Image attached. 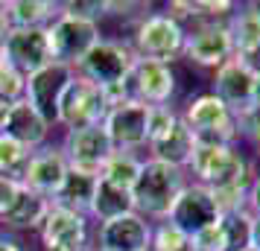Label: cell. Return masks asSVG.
<instances>
[{"label":"cell","mask_w":260,"mask_h":251,"mask_svg":"<svg viewBox=\"0 0 260 251\" xmlns=\"http://www.w3.org/2000/svg\"><path fill=\"white\" fill-rule=\"evenodd\" d=\"M187 169L170 167L164 161L143 155L138 181L132 187V202H135V213H141L149 222H161L170 216L176 199L181 196V190L187 187Z\"/></svg>","instance_id":"cell-1"},{"label":"cell","mask_w":260,"mask_h":251,"mask_svg":"<svg viewBox=\"0 0 260 251\" xmlns=\"http://www.w3.org/2000/svg\"><path fill=\"white\" fill-rule=\"evenodd\" d=\"M184 41H187V29L170 12H143L135 18L132 32L126 38V44L138 59H152L173 64L181 59L184 53Z\"/></svg>","instance_id":"cell-2"},{"label":"cell","mask_w":260,"mask_h":251,"mask_svg":"<svg viewBox=\"0 0 260 251\" xmlns=\"http://www.w3.org/2000/svg\"><path fill=\"white\" fill-rule=\"evenodd\" d=\"M184 126L190 129L193 140L205 146H234L240 137L237 129V114L225 105L219 96H213L211 91L190 96L184 108L178 111Z\"/></svg>","instance_id":"cell-3"},{"label":"cell","mask_w":260,"mask_h":251,"mask_svg":"<svg viewBox=\"0 0 260 251\" xmlns=\"http://www.w3.org/2000/svg\"><path fill=\"white\" fill-rule=\"evenodd\" d=\"M187 172L196 184L208 190H225V187H248L251 184V167L234 146H205L196 144Z\"/></svg>","instance_id":"cell-4"},{"label":"cell","mask_w":260,"mask_h":251,"mask_svg":"<svg viewBox=\"0 0 260 251\" xmlns=\"http://www.w3.org/2000/svg\"><path fill=\"white\" fill-rule=\"evenodd\" d=\"M111 111L108 105L106 88L94 85L85 76H73L64 94L59 99V120L56 129L59 132H71V129H88V126H103L106 114Z\"/></svg>","instance_id":"cell-5"},{"label":"cell","mask_w":260,"mask_h":251,"mask_svg":"<svg viewBox=\"0 0 260 251\" xmlns=\"http://www.w3.org/2000/svg\"><path fill=\"white\" fill-rule=\"evenodd\" d=\"M135 53L126 44V38H114V35H103L94 44V50L79 61L76 73L91 79L100 88H114V85L126 82L135 64Z\"/></svg>","instance_id":"cell-6"},{"label":"cell","mask_w":260,"mask_h":251,"mask_svg":"<svg viewBox=\"0 0 260 251\" xmlns=\"http://www.w3.org/2000/svg\"><path fill=\"white\" fill-rule=\"evenodd\" d=\"M106 35L100 24L82 21V18H73V15L61 12L53 24L47 26V38H50V56L59 64L68 67H79V61L94 50V44Z\"/></svg>","instance_id":"cell-7"},{"label":"cell","mask_w":260,"mask_h":251,"mask_svg":"<svg viewBox=\"0 0 260 251\" xmlns=\"http://www.w3.org/2000/svg\"><path fill=\"white\" fill-rule=\"evenodd\" d=\"M94 222L88 213L68 210L59 204H50L47 216L41 228L36 231V242L41 251H64V248H79L94 242Z\"/></svg>","instance_id":"cell-8"},{"label":"cell","mask_w":260,"mask_h":251,"mask_svg":"<svg viewBox=\"0 0 260 251\" xmlns=\"http://www.w3.org/2000/svg\"><path fill=\"white\" fill-rule=\"evenodd\" d=\"M129 94L143 105H173V96L178 91V76L173 64L152 59H135L129 79Z\"/></svg>","instance_id":"cell-9"},{"label":"cell","mask_w":260,"mask_h":251,"mask_svg":"<svg viewBox=\"0 0 260 251\" xmlns=\"http://www.w3.org/2000/svg\"><path fill=\"white\" fill-rule=\"evenodd\" d=\"M103 129H106L114 152H138L141 155L146 149V134H149V105H143L138 99L120 102L106 114Z\"/></svg>","instance_id":"cell-10"},{"label":"cell","mask_w":260,"mask_h":251,"mask_svg":"<svg viewBox=\"0 0 260 251\" xmlns=\"http://www.w3.org/2000/svg\"><path fill=\"white\" fill-rule=\"evenodd\" d=\"M73 76H76V70L68 67V64H59V61H50L32 76H26L24 102H29L53 129H56V120H59V99Z\"/></svg>","instance_id":"cell-11"},{"label":"cell","mask_w":260,"mask_h":251,"mask_svg":"<svg viewBox=\"0 0 260 251\" xmlns=\"http://www.w3.org/2000/svg\"><path fill=\"white\" fill-rule=\"evenodd\" d=\"M56 140H59L61 152H64V158L73 169H85V172H94V175H100L106 161L114 155V146H111L103 126L71 129V132H61Z\"/></svg>","instance_id":"cell-12"},{"label":"cell","mask_w":260,"mask_h":251,"mask_svg":"<svg viewBox=\"0 0 260 251\" xmlns=\"http://www.w3.org/2000/svg\"><path fill=\"white\" fill-rule=\"evenodd\" d=\"M231 56H234V44H231L228 21H205L196 29H190L187 41H184V53H181V59H187L190 64L211 67V70L225 64Z\"/></svg>","instance_id":"cell-13"},{"label":"cell","mask_w":260,"mask_h":251,"mask_svg":"<svg viewBox=\"0 0 260 251\" xmlns=\"http://www.w3.org/2000/svg\"><path fill=\"white\" fill-rule=\"evenodd\" d=\"M0 59L9 61L21 76H32L53 61L47 29H9L0 41Z\"/></svg>","instance_id":"cell-14"},{"label":"cell","mask_w":260,"mask_h":251,"mask_svg":"<svg viewBox=\"0 0 260 251\" xmlns=\"http://www.w3.org/2000/svg\"><path fill=\"white\" fill-rule=\"evenodd\" d=\"M219 216L222 213H219V207L213 202L211 190L196 184V181H187V187L181 190V196L176 199V204H173V210H170L167 219L193 239L199 231L211 228L213 222H219Z\"/></svg>","instance_id":"cell-15"},{"label":"cell","mask_w":260,"mask_h":251,"mask_svg":"<svg viewBox=\"0 0 260 251\" xmlns=\"http://www.w3.org/2000/svg\"><path fill=\"white\" fill-rule=\"evenodd\" d=\"M152 222L141 213H123L94 228V245L103 251H149Z\"/></svg>","instance_id":"cell-16"},{"label":"cell","mask_w":260,"mask_h":251,"mask_svg":"<svg viewBox=\"0 0 260 251\" xmlns=\"http://www.w3.org/2000/svg\"><path fill=\"white\" fill-rule=\"evenodd\" d=\"M68 169H71V164H68V158L61 152L59 140H50L47 146H41V149H36L29 155L21 184L26 190L44 196V199H53L59 193L64 175H68Z\"/></svg>","instance_id":"cell-17"},{"label":"cell","mask_w":260,"mask_h":251,"mask_svg":"<svg viewBox=\"0 0 260 251\" xmlns=\"http://www.w3.org/2000/svg\"><path fill=\"white\" fill-rule=\"evenodd\" d=\"M251 82H254V70L243 59L231 56L225 64H219L213 70L211 94L219 96L234 114H240V111H246L251 105Z\"/></svg>","instance_id":"cell-18"},{"label":"cell","mask_w":260,"mask_h":251,"mask_svg":"<svg viewBox=\"0 0 260 251\" xmlns=\"http://www.w3.org/2000/svg\"><path fill=\"white\" fill-rule=\"evenodd\" d=\"M248 228H251V213H222L219 222L199 231L193 237V251H240L248 245Z\"/></svg>","instance_id":"cell-19"},{"label":"cell","mask_w":260,"mask_h":251,"mask_svg":"<svg viewBox=\"0 0 260 251\" xmlns=\"http://www.w3.org/2000/svg\"><path fill=\"white\" fill-rule=\"evenodd\" d=\"M53 132H56V129H53L29 102H24V99L12 105V114H9L6 129H3V134H9L12 140H18L21 146H26L29 152L47 146L50 140H53Z\"/></svg>","instance_id":"cell-20"},{"label":"cell","mask_w":260,"mask_h":251,"mask_svg":"<svg viewBox=\"0 0 260 251\" xmlns=\"http://www.w3.org/2000/svg\"><path fill=\"white\" fill-rule=\"evenodd\" d=\"M47 210H50V199H44V196H38V193L24 187L21 196L15 199V204L0 216V228L15 234V237H26V234L36 237V231L41 228Z\"/></svg>","instance_id":"cell-21"},{"label":"cell","mask_w":260,"mask_h":251,"mask_svg":"<svg viewBox=\"0 0 260 251\" xmlns=\"http://www.w3.org/2000/svg\"><path fill=\"white\" fill-rule=\"evenodd\" d=\"M193 149H196V140L190 129L184 126V120L178 114L176 126L167 129L161 137H155L146 144V158H155V161H164L170 167H178V169H187L190 158H193Z\"/></svg>","instance_id":"cell-22"},{"label":"cell","mask_w":260,"mask_h":251,"mask_svg":"<svg viewBox=\"0 0 260 251\" xmlns=\"http://www.w3.org/2000/svg\"><path fill=\"white\" fill-rule=\"evenodd\" d=\"M228 32L234 44V56L251 67L260 56V3H248L228 18Z\"/></svg>","instance_id":"cell-23"},{"label":"cell","mask_w":260,"mask_h":251,"mask_svg":"<svg viewBox=\"0 0 260 251\" xmlns=\"http://www.w3.org/2000/svg\"><path fill=\"white\" fill-rule=\"evenodd\" d=\"M9 29H47L61 15V0H3Z\"/></svg>","instance_id":"cell-24"},{"label":"cell","mask_w":260,"mask_h":251,"mask_svg":"<svg viewBox=\"0 0 260 251\" xmlns=\"http://www.w3.org/2000/svg\"><path fill=\"white\" fill-rule=\"evenodd\" d=\"M96 181H100V175L71 167L68 175H64V181H61L59 193L50 199V204H59V207H68V210L88 213L91 199H94V190H96Z\"/></svg>","instance_id":"cell-25"},{"label":"cell","mask_w":260,"mask_h":251,"mask_svg":"<svg viewBox=\"0 0 260 251\" xmlns=\"http://www.w3.org/2000/svg\"><path fill=\"white\" fill-rule=\"evenodd\" d=\"M135 210V202H132V193L120 190V187H111L100 178L96 181L94 199H91V207H88V216L91 222L100 225V222H108V219H117L123 213H132Z\"/></svg>","instance_id":"cell-26"},{"label":"cell","mask_w":260,"mask_h":251,"mask_svg":"<svg viewBox=\"0 0 260 251\" xmlns=\"http://www.w3.org/2000/svg\"><path fill=\"white\" fill-rule=\"evenodd\" d=\"M141 164H143V155H138V152H114L106 161V167L100 169V178L111 184V187L132 193L135 181H138V172H141Z\"/></svg>","instance_id":"cell-27"},{"label":"cell","mask_w":260,"mask_h":251,"mask_svg":"<svg viewBox=\"0 0 260 251\" xmlns=\"http://www.w3.org/2000/svg\"><path fill=\"white\" fill-rule=\"evenodd\" d=\"M29 155H32V152H29L26 146H21L18 140H12L9 134L0 132V175L21 181L24 178V169H26Z\"/></svg>","instance_id":"cell-28"},{"label":"cell","mask_w":260,"mask_h":251,"mask_svg":"<svg viewBox=\"0 0 260 251\" xmlns=\"http://www.w3.org/2000/svg\"><path fill=\"white\" fill-rule=\"evenodd\" d=\"M149 251H193V239L184 231H178L170 219H161V222H152Z\"/></svg>","instance_id":"cell-29"},{"label":"cell","mask_w":260,"mask_h":251,"mask_svg":"<svg viewBox=\"0 0 260 251\" xmlns=\"http://www.w3.org/2000/svg\"><path fill=\"white\" fill-rule=\"evenodd\" d=\"M24 88H26V76H21L9 61L0 59V99L21 102L24 99Z\"/></svg>","instance_id":"cell-30"},{"label":"cell","mask_w":260,"mask_h":251,"mask_svg":"<svg viewBox=\"0 0 260 251\" xmlns=\"http://www.w3.org/2000/svg\"><path fill=\"white\" fill-rule=\"evenodd\" d=\"M61 12L91 21V24H103L106 21V0H61Z\"/></svg>","instance_id":"cell-31"},{"label":"cell","mask_w":260,"mask_h":251,"mask_svg":"<svg viewBox=\"0 0 260 251\" xmlns=\"http://www.w3.org/2000/svg\"><path fill=\"white\" fill-rule=\"evenodd\" d=\"M237 129H240V134L251 137V140L260 146V108L248 105L246 111H240V114H237Z\"/></svg>","instance_id":"cell-32"},{"label":"cell","mask_w":260,"mask_h":251,"mask_svg":"<svg viewBox=\"0 0 260 251\" xmlns=\"http://www.w3.org/2000/svg\"><path fill=\"white\" fill-rule=\"evenodd\" d=\"M21 190H24V184H21V181L0 175V216H3L15 204V199L21 196Z\"/></svg>","instance_id":"cell-33"},{"label":"cell","mask_w":260,"mask_h":251,"mask_svg":"<svg viewBox=\"0 0 260 251\" xmlns=\"http://www.w3.org/2000/svg\"><path fill=\"white\" fill-rule=\"evenodd\" d=\"M246 210H248L251 216H260V175H254V178H251V184H248Z\"/></svg>","instance_id":"cell-34"},{"label":"cell","mask_w":260,"mask_h":251,"mask_svg":"<svg viewBox=\"0 0 260 251\" xmlns=\"http://www.w3.org/2000/svg\"><path fill=\"white\" fill-rule=\"evenodd\" d=\"M0 251H29V245H26L24 237H15V234L0 228Z\"/></svg>","instance_id":"cell-35"},{"label":"cell","mask_w":260,"mask_h":251,"mask_svg":"<svg viewBox=\"0 0 260 251\" xmlns=\"http://www.w3.org/2000/svg\"><path fill=\"white\" fill-rule=\"evenodd\" d=\"M248 245L260 251V216H251V228H248Z\"/></svg>","instance_id":"cell-36"},{"label":"cell","mask_w":260,"mask_h":251,"mask_svg":"<svg viewBox=\"0 0 260 251\" xmlns=\"http://www.w3.org/2000/svg\"><path fill=\"white\" fill-rule=\"evenodd\" d=\"M12 105H15V102H6V99H0V132L6 129V120H9V114H12Z\"/></svg>","instance_id":"cell-37"},{"label":"cell","mask_w":260,"mask_h":251,"mask_svg":"<svg viewBox=\"0 0 260 251\" xmlns=\"http://www.w3.org/2000/svg\"><path fill=\"white\" fill-rule=\"evenodd\" d=\"M251 105L260 108V70H254V82H251Z\"/></svg>","instance_id":"cell-38"},{"label":"cell","mask_w":260,"mask_h":251,"mask_svg":"<svg viewBox=\"0 0 260 251\" xmlns=\"http://www.w3.org/2000/svg\"><path fill=\"white\" fill-rule=\"evenodd\" d=\"M6 32H9V21H6V12H3V0H0V41L6 38Z\"/></svg>","instance_id":"cell-39"},{"label":"cell","mask_w":260,"mask_h":251,"mask_svg":"<svg viewBox=\"0 0 260 251\" xmlns=\"http://www.w3.org/2000/svg\"><path fill=\"white\" fill-rule=\"evenodd\" d=\"M64 251H96V245L91 242V245H79V248H64Z\"/></svg>","instance_id":"cell-40"},{"label":"cell","mask_w":260,"mask_h":251,"mask_svg":"<svg viewBox=\"0 0 260 251\" xmlns=\"http://www.w3.org/2000/svg\"><path fill=\"white\" fill-rule=\"evenodd\" d=\"M251 70H260V56L254 59V64H251Z\"/></svg>","instance_id":"cell-41"},{"label":"cell","mask_w":260,"mask_h":251,"mask_svg":"<svg viewBox=\"0 0 260 251\" xmlns=\"http://www.w3.org/2000/svg\"><path fill=\"white\" fill-rule=\"evenodd\" d=\"M240 251H254V248H251V245H246V248H240Z\"/></svg>","instance_id":"cell-42"},{"label":"cell","mask_w":260,"mask_h":251,"mask_svg":"<svg viewBox=\"0 0 260 251\" xmlns=\"http://www.w3.org/2000/svg\"><path fill=\"white\" fill-rule=\"evenodd\" d=\"M96 251H103V248H96Z\"/></svg>","instance_id":"cell-43"},{"label":"cell","mask_w":260,"mask_h":251,"mask_svg":"<svg viewBox=\"0 0 260 251\" xmlns=\"http://www.w3.org/2000/svg\"><path fill=\"white\" fill-rule=\"evenodd\" d=\"M257 158H260V152H257Z\"/></svg>","instance_id":"cell-44"}]
</instances>
